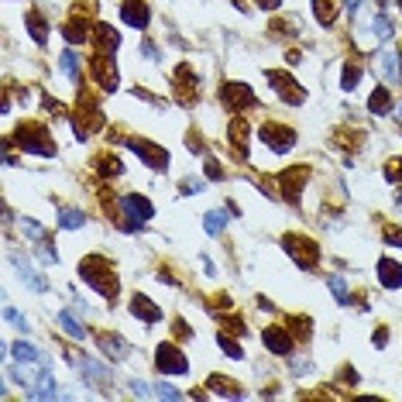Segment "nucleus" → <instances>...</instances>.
<instances>
[{
  "label": "nucleus",
  "mask_w": 402,
  "mask_h": 402,
  "mask_svg": "<svg viewBox=\"0 0 402 402\" xmlns=\"http://www.w3.org/2000/svg\"><path fill=\"white\" fill-rule=\"evenodd\" d=\"M8 351H14V357H18V361H25V364H32V361L38 364V361H42V351H35V347H32V344H25V340L11 344Z\"/></svg>",
  "instance_id": "obj_30"
},
{
  "label": "nucleus",
  "mask_w": 402,
  "mask_h": 402,
  "mask_svg": "<svg viewBox=\"0 0 402 402\" xmlns=\"http://www.w3.org/2000/svg\"><path fill=\"white\" fill-rule=\"evenodd\" d=\"M203 227H207V234H221V231H224V214H221V210H210V214L203 217Z\"/></svg>",
  "instance_id": "obj_35"
},
{
  "label": "nucleus",
  "mask_w": 402,
  "mask_h": 402,
  "mask_svg": "<svg viewBox=\"0 0 402 402\" xmlns=\"http://www.w3.org/2000/svg\"><path fill=\"white\" fill-rule=\"evenodd\" d=\"M141 49H145V55H148V59H151V62H158V52H155V45H151V42H145V45H141Z\"/></svg>",
  "instance_id": "obj_49"
},
{
  "label": "nucleus",
  "mask_w": 402,
  "mask_h": 402,
  "mask_svg": "<svg viewBox=\"0 0 402 402\" xmlns=\"http://www.w3.org/2000/svg\"><path fill=\"white\" fill-rule=\"evenodd\" d=\"M289 323H292V334H299L303 340L310 337V320H306V316H296V320H289Z\"/></svg>",
  "instance_id": "obj_43"
},
{
  "label": "nucleus",
  "mask_w": 402,
  "mask_h": 402,
  "mask_svg": "<svg viewBox=\"0 0 402 402\" xmlns=\"http://www.w3.org/2000/svg\"><path fill=\"white\" fill-rule=\"evenodd\" d=\"M59 327H62V330H66V334H69L73 340H83V337H86L83 323H76V316H73L69 310H62V313H59Z\"/></svg>",
  "instance_id": "obj_28"
},
{
  "label": "nucleus",
  "mask_w": 402,
  "mask_h": 402,
  "mask_svg": "<svg viewBox=\"0 0 402 402\" xmlns=\"http://www.w3.org/2000/svg\"><path fill=\"white\" fill-rule=\"evenodd\" d=\"M262 141H265L275 155H286V151H292V145H296V131H292L289 124L265 121V124H262Z\"/></svg>",
  "instance_id": "obj_7"
},
{
  "label": "nucleus",
  "mask_w": 402,
  "mask_h": 402,
  "mask_svg": "<svg viewBox=\"0 0 402 402\" xmlns=\"http://www.w3.org/2000/svg\"><path fill=\"white\" fill-rule=\"evenodd\" d=\"M248 138H251V127H248V121H241V117H234L231 121V145L248 158Z\"/></svg>",
  "instance_id": "obj_23"
},
{
  "label": "nucleus",
  "mask_w": 402,
  "mask_h": 402,
  "mask_svg": "<svg viewBox=\"0 0 402 402\" xmlns=\"http://www.w3.org/2000/svg\"><path fill=\"white\" fill-rule=\"evenodd\" d=\"M279 186H282V196H286V203H299V196H303V189H306V182H310V168L303 165H296V168H286L279 179H275Z\"/></svg>",
  "instance_id": "obj_10"
},
{
  "label": "nucleus",
  "mask_w": 402,
  "mask_h": 402,
  "mask_svg": "<svg viewBox=\"0 0 402 402\" xmlns=\"http://www.w3.org/2000/svg\"><path fill=\"white\" fill-rule=\"evenodd\" d=\"M262 340H265V347L272 351V354H292V334H286L282 327H268L265 334H262Z\"/></svg>",
  "instance_id": "obj_17"
},
{
  "label": "nucleus",
  "mask_w": 402,
  "mask_h": 402,
  "mask_svg": "<svg viewBox=\"0 0 402 402\" xmlns=\"http://www.w3.org/2000/svg\"><path fill=\"white\" fill-rule=\"evenodd\" d=\"M357 83H361V69H357L354 62H347V66H344V79H340V86H344V90H354Z\"/></svg>",
  "instance_id": "obj_34"
},
{
  "label": "nucleus",
  "mask_w": 402,
  "mask_h": 402,
  "mask_svg": "<svg viewBox=\"0 0 402 402\" xmlns=\"http://www.w3.org/2000/svg\"><path fill=\"white\" fill-rule=\"evenodd\" d=\"M97 344H100V351H103L107 357H114V361H127V354H131L127 340H124V337H117V334H100V337H97Z\"/></svg>",
  "instance_id": "obj_18"
},
{
  "label": "nucleus",
  "mask_w": 402,
  "mask_h": 402,
  "mask_svg": "<svg viewBox=\"0 0 402 402\" xmlns=\"http://www.w3.org/2000/svg\"><path fill=\"white\" fill-rule=\"evenodd\" d=\"M399 11H402V0H399Z\"/></svg>",
  "instance_id": "obj_53"
},
{
  "label": "nucleus",
  "mask_w": 402,
  "mask_h": 402,
  "mask_svg": "<svg viewBox=\"0 0 402 402\" xmlns=\"http://www.w3.org/2000/svg\"><path fill=\"white\" fill-rule=\"evenodd\" d=\"M282 244H286V251H289V258L299 265V268H316V262H320V248H316V241H310V238H299V234H286L282 238Z\"/></svg>",
  "instance_id": "obj_5"
},
{
  "label": "nucleus",
  "mask_w": 402,
  "mask_h": 402,
  "mask_svg": "<svg viewBox=\"0 0 402 402\" xmlns=\"http://www.w3.org/2000/svg\"><path fill=\"white\" fill-rule=\"evenodd\" d=\"M62 35H66V42H73V45H76V42H86V38H90V21L76 14L69 25H62Z\"/></svg>",
  "instance_id": "obj_24"
},
{
  "label": "nucleus",
  "mask_w": 402,
  "mask_h": 402,
  "mask_svg": "<svg viewBox=\"0 0 402 402\" xmlns=\"http://www.w3.org/2000/svg\"><path fill=\"white\" fill-rule=\"evenodd\" d=\"M368 110H371V114H388V110H392V97H388V90H385V86H378V90L371 93Z\"/></svg>",
  "instance_id": "obj_27"
},
{
  "label": "nucleus",
  "mask_w": 402,
  "mask_h": 402,
  "mask_svg": "<svg viewBox=\"0 0 402 402\" xmlns=\"http://www.w3.org/2000/svg\"><path fill=\"white\" fill-rule=\"evenodd\" d=\"M207 175H210V179H221V175H224V168H221L217 162H207Z\"/></svg>",
  "instance_id": "obj_47"
},
{
  "label": "nucleus",
  "mask_w": 402,
  "mask_h": 402,
  "mask_svg": "<svg viewBox=\"0 0 402 402\" xmlns=\"http://www.w3.org/2000/svg\"><path fill=\"white\" fill-rule=\"evenodd\" d=\"M378 73H381V79L388 83V86H399L402 83V66H399V52H392V49H385V52H378Z\"/></svg>",
  "instance_id": "obj_15"
},
{
  "label": "nucleus",
  "mask_w": 402,
  "mask_h": 402,
  "mask_svg": "<svg viewBox=\"0 0 402 402\" xmlns=\"http://www.w3.org/2000/svg\"><path fill=\"white\" fill-rule=\"evenodd\" d=\"M97 168H100V175H121V172H124V165H121L114 155H100Z\"/></svg>",
  "instance_id": "obj_32"
},
{
  "label": "nucleus",
  "mask_w": 402,
  "mask_h": 402,
  "mask_svg": "<svg viewBox=\"0 0 402 402\" xmlns=\"http://www.w3.org/2000/svg\"><path fill=\"white\" fill-rule=\"evenodd\" d=\"M100 127H103V110H100L97 97L83 93L79 103H76V138H86V134H93Z\"/></svg>",
  "instance_id": "obj_4"
},
{
  "label": "nucleus",
  "mask_w": 402,
  "mask_h": 402,
  "mask_svg": "<svg viewBox=\"0 0 402 402\" xmlns=\"http://www.w3.org/2000/svg\"><path fill=\"white\" fill-rule=\"evenodd\" d=\"M121 21L141 32V28H148V21H151V11H148V4H145V0H124V4H121Z\"/></svg>",
  "instance_id": "obj_14"
},
{
  "label": "nucleus",
  "mask_w": 402,
  "mask_h": 402,
  "mask_svg": "<svg viewBox=\"0 0 402 402\" xmlns=\"http://www.w3.org/2000/svg\"><path fill=\"white\" fill-rule=\"evenodd\" d=\"M93 45H97V52H110V55H114V52H117V45H121V35L100 21V25L93 28Z\"/></svg>",
  "instance_id": "obj_21"
},
{
  "label": "nucleus",
  "mask_w": 402,
  "mask_h": 402,
  "mask_svg": "<svg viewBox=\"0 0 402 402\" xmlns=\"http://www.w3.org/2000/svg\"><path fill=\"white\" fill-rule=\"evenodd\" d=\"M371 32H375L378 38H392V21H388L385 14H378V18L371 21Z\"/></svg>",
  "instance_id": "obj_36"
},
{
  "label": "nucleus",
  "mask_w": 402,
  "mask_h": 402,
  "mask_svg": "<svg viewBox=\"0 0 402 402\" xmlns=\"http://www.w3.org/2000/svg\"><path fill=\"white\" fill-rule=\"evenodd\" d=\"M121 214H124V217H117V224H121L124 231H141L145 221L155 217V207L148 203L145 196H124V199H121Z\"/></svg>",
  "instance_id": "obj_3"
},
{
  "label": "nucleus",
  "mask_w": 402,
  "mask_h": 402,
  "mask_svg": "<svg viewBox=\"0 0 402 402\" xmlns=\"http://www.w3.org/2000/svg\"><path fill=\"white\" fill-rule=\"evenodd\" d=\"M21 231H25L28 238H35V241H45V227L35 224V221H21Z\"/></svg>",
  "instance_id": "obj_39"
},
{
  "label": "nucleus",
  "mask_w": 402,
  "mask_h": 402,
  "mask_svg": "<svg viewBox=\"0 0 402 402\" xmlns=\"http://www.w3.org/2000/svg\"><path fill=\"white\" fill-rule=\"evenodd\" d=\"M14 141L28 151V155H42V158H52L55 155V145H52V134L42 127V124H21Z\"/></svg>",
  "instance_id": "obj_2"
},
{
  "label": "nucleus",
  "mask_w": 402,
  "mask_h": 402,
  "mask_svg": "<svg viewBox=\"0 0 402 402\" xmlns=\"http://www.w3.org/2000/svg\"><path fill=\"white\" fill-rule=\"evenodd\" d=\"M279 4H282V0H258V8H262V11H275Z\"/></svg>",
  "instance_id": "obj_48"
},
{
  "label": "nucleus",
  "mask_w": 402,
  "mask_h": 402,
  "mask_svg": "<svg viewBox=\"0 0 402 402\" xmlns=\"http://www.w3.org/2000/svg\"><path fill=\"white\" fill-rule=\"evenodd\" d=\"M199 189H203V182H199V179H186L182 182V192H199Z\"/></svg>",
  "instance_id": "obj_46"
},
{
  "label": "nucleus",
  "mask_w": 402,
  "mask_h": 402,
  "mask_svg": "<svg viewBox=\"0 0 402 402\" xmlns=\"http://www.w3.org/2000/svg\"><path fill=\"white\" fill-rule=\"evenodd\" d=\"M11 262L18 265V272H21V279H25L28 286H35L38 292H45V289H49V282H45V279H42V275L35 272V265H32L28 258H21V255H11Z\"/></svg>",
  "instance_id": "obj_22"
},
{
  "label": "nucleus",
  "mask_w": 402,
  "mask_h": 402,
  "mask_svg": "<svg viewBox=\"0 0 402 402\" xmlns=\"http://www.w3.org/2000/svg\"><path fill=\"white\" fill-rule=\"evenodd\" d=\"M175 90H179V100H196V90H199V79L192 76V69L189 66H179L175 69Z\"/></svg>",
  "instance_id": "obj_19"
},
{
  "label": "nucleus",
  "mask_w": 402,
  "mask_h": 402,
  "mask_svg": "<svg viewBox=\"0 0 402 402\" xmlns=\"http://www.w3.org/2000/svg\"><path fill=\"white\" fill-rule=\"evenodd\" d=\"M79 279H83V282H90L103 299H114V296H117V289H121L117 275L110 272V265H107L100 255H90V258H83V262H79Z\"/></svg>",
  "instance_id": "obj_1"
},
{
  "label": "nucleus",
  "mask_w": 402,
  "mask_h": 402,
  "mask_svg": "<svg viewBox=\"0 0 402 402\" xmlns=\"http://www.w3.org/2000/svg\"><path fill=\"white\" fill-rule=\"evenodd\" d=\"M155 364H158V371H165V375H186V371H189V357H186L175 344H158Z\"/></svg>",
  "instance_id": "obj_9"
},
{
  "label": "nucleus",
  "mask_w": 402,
  "mask_h": 402,
  "mask_svg": "<svg viewBox=\"0 0 402 402\" xmlns=\"http://www.w3.org/2000/svg\"><path fill=\"white\" fill-rule=\"evenodd\" d=\"M210 392H214V395H224V399H238V395H241V388H238L227 375H210Z\"/></svg>",
  "instance_id": "obj_25"
},
{
  "label": "nucleus",
  "mask_w": 402,
  "mask_h": 402,
  "mask_svg": "<svg viewBox=\"0 0 402 402\" xmlns=\"http://www.w3.org/2000/svg\"><path fill=\"white\" fill-rule=\"evenodd\" d=\"M155 395H158V399H182V392H179V388H172V385H165V381H158V385H155Z\"/></svg>",
  "instance_id": "obj_42"
},
{
  "label": "nucleus",
  "mask_w": 402,
  "mask_h": 402,
  "mask_svg": "<svg viewBox=\"0 0 402 402\" xmlns=\"http://www.w3.org/2000/svg\"><path fill=\"white\" fill-rule=\"evenodd\" d=\"M221 103H224L227 110H251V107H258L255 93H251L244 83H224V86H221Z\"/></svg>",
  "instance_id": "obj_11"
},
{
  "label": "nucleus",
  "mask_w": 402,
  "mask_h": 402,
  "mask_svg": "<svg viewBox=\"0 0 402 402\" xmlns=\"http://www.w3.org/2000/svg\"><path fill=\"white\" fill-rule=\"evenodd\" d=\"M127 148H131L134 155H141L145 165H151V168H168V151H165V148H158V145H151V141H145V138H127Z\"/></svg>",
  "instance_id": "obj_12"
},
{
  "label": "nucleus",
  "mask_w": 402,
  "mask_h": 402,
  "mask_svg": "<svg viewBox=\"0 0 402 402\" xmlns=\"http://www.w3.org/2000/svg\"><path fill=\"white\" fill-rule=\"evenodd\" d=\"M62 69H66L69 76H79V69H76V55H73V52H62Z\"/></svg>",
  "instance_id": "obj_44"
},
{
  "label": "nucleus",
  "mask_w": 402,
  "mask_h": 402,
  "mask_svg": "<svg viewBox=\"0 0 402 402\" xmlns=\"http://www.w3.org/2000/svg\"><path fill=\"white\" fill-rule=\"evenodd\" d=\"M381 238H385L388 244L402 248V227H395V224H385V227H381Z\"/></svg>",
  "instance_id": "obj_38"
},
{
  "label": "nucleus",
  "mask_w": 402,
  "mask_h": 402,
  "mask_svg": "<svg viewBox=\"0 0 402 402\" xmlns=\"http://www.w3.org/2000/svg\"><path fill=\"white\" fill-rule=\"evenodd\" d=\"M127 388H131V395H151V392H148V385H145V381H138V378H134Z\"/></svg>",
  "instance_id": "obj_45"
},
{
  "label": "nucleus",
  "mask_w": 402,
  "mask_h": 402,
  "mask_svg": "<svg viewBox=\"0 0 402 402\" xmlns=\"http://www.w3.org/2000/svg\"><path fill=\"white\" fill-rule=\"evenodd\" d=\"M172 330H175V337H189V330L182 327V320H175V327H172Z\"/></svg>",
  "instance_id": "obj_51"
},
{
  "label": "nucleus",
  "mask_w": 402,
  "mask_h": 402,
  "mask_svg": "<svg viewBox=\"0 0 402 402\" xmlns=\"http://www.w3.org/2000/svg\"><path fill=\"white\" fill-rule=\"evenodd\" d=\"M59 224H62L66 231H79V227L86 224V217H83L79 210H69V207H62V210H59Z\"/></svg>",
  "instance_id": "obj_31"
},
{
  "label": "nucleus",
  "mask_w": 402,
  "mask_h": 402,
  "mask_svg": "<svg viewBox=\"0 0 402 402\" xmlns=\"http://www.w3.org/2000/svg\"><path fill=\"white\" fill-rule=\"evenodd\" d=\"M378 282L385 289H402V265L392 262V258H381L378 262Z\"/></svg>",
  "instance_id": "obj_20"
},
{
  "label": "nucleus",
  "mask_w": 402,
  "mask_h": 402,
  "mask_svg": "<svg viewBox=\"0 0 402 402\" xmlns=\"http://www.w3.org/2000/svg\"><path fill=\"white\" fill-rule=\"evenodd\" d=\"M385 179L388 182H402V158H395V162L385 165Z\"/></svg>",
  "instance_id": "obj_41"
},
{
  "label": "nucleus",
  "mask_w": 402,
  "mask_h": 402,
  "mask_svg": "<svg viewBox=\"0 0 402 402\" xmlns=\"http://www.w3.org/2000/svg\"><path fill=\"white\" fill-rule=\"evenodd\" d=\"M313 14L320 25H330L334 14H337V0H313Z\"/></svg>",
  "instance_id": "obj_29"
},
{
  "label": "nucleus",
  "mask_w": 402,
  "mask_h": 402,
  "mask_svg": "<svg viewBox=\"0 0 402 402\" xmlns=\"http://www.w3.org/2000/svg\"><path fill=\"white\" fill-rule=\"evenodd\" d=\"M327 286H330V292H334V299H337V303H347V299H351L347 282H344L340 275H330V279H327Z\"/></svg>",
  "instance_id": "obj_33"
},
{
  "label": "nucleus",
  "mask_w": 402,
  "mask_h": 402,
  "mask_svg": "<svg viewBox=\"0 0 402 402\" xmlns=\"http://www.w3.org/2000/svg\"><path fill=\"white\" fill-rule=\"evenodd\" d=\"M344 4H347V8H351V11H357V8H361V4H364V0H344Z\"/></svg>",
  "instance_id": "obj_52"
},
{
  "label": "nucleus",
  "mask_w": 402,
  "mask_h": 402,
  "mask_svg": "<svg viewBox=\"0 0 402 402\" xmlns=\"http://www.w3.org/2000/svg\"><path fill=\"white\" fill-rule=\"evenodd\" d=\"M90 73H93V79H97L100 90H107V93L117 90V66H114V55L110 52H97L93 62H90Z\"/></svg>",
  "instance_id": "obj_8"
},
{
  "label": "nucleus",
  "mask_w": 402,
  "mask_h": 402,
  "mask_svg": "<svg viewBox=\"0 0 402 402\" xmlns=\"http://www.w3.org/2000/svg\"><path fill=\"white\" fill-rule=\"evenodd\" d=\"M371 340H375L378 347H385V340H388V334H385V330H375V337H371Z\"/></svg>",
  "instance_id": "obj_50"
},
{
  "label": "nucleus",
  "mask_w": 402,
  "mask_h": 402,
  "mask_svg": "<svg viewBox=\"0 0 402 402\" xmlns=\"http://www.w3.org/2000/svg\"><path fill=\"white\" fill-rule=\"evenodd\" d=\"M131 313H134L141 323H158V320H162V310H158L145 292H134V296H131Z\"/></svg>",
  "instance_id": "obj_16"
},
{
  "label": "nucleus",
  "mask_w": 402,
  "mask_h": 402,
  "mask_svg": "<svg viewBox=\"0 0 402 402\" xmlns=\"http://www.w3.org/2000/svg\"><path fill=\"white\" fill-rule=\"evenodd\" d=\"M268 86H272V90L279 93V100L289 103V107H299V103L306 100V90H303L289 73H282V69H272V73H268Z\"/></svg>",
  "instance_id": "obj_6"
},
{
  "label": "nucleus",
  "mask_w": 402,
  "mask_h": 402,
  "mask_svg": "<svg viewBox=\"0 0 402 402\" xmlns=\"http://www.w3.org/2000/svg\"><path fill=\"white\" fill-rule=\"evenodd\" d=\"M4 316H8V320H11V323H14L18 330H25V334H28V320H25V316H21V313H18L14 306H4Z\"/></svg>",
  "instance_id": "obj_40"
},
{
  "label": "nucleus",
  "mask_w": 402,
  "mask_h": 402,
  "mask_svg": "<svg viewBox=\"0 0 402 402\" xmlns=\"http://www.w3.org/2000/svg\"><path fill=\"white\" fill-rule=\"evenodd\" d=\"M25 25H28V32H32V38H35L38 45L49 42V25H45V18H42L38 11H32V14L25 18Z\"/></svg>",
  "instance_id": "obj_26"
},
{
  "label": "nucleus",
  "mask_w": 402,
  "mask_h": 402,
  "mask_svg": "<svg viewBox=\"0 0 402 402\" xmlns=\"http://www.w3.org/2000/svg\"><path fill=\"white\" fill-rule=\"evenodd\" d=\"M217 344L224 347V354H227V357H241V354H244V351L238 347V340H231L227 334H217Z\"/></svg>",
  "instance_id": "obj_37"
},
{
  "label": "nucleus",
  "mask_w": 402,
  "mask_h": 402,
  "mask_svg": "<svg viewBox=\"0 0 402 402\" xmlns=\"http://www.w3.org/2000/svg\"><path fill=\"white\" fill-rule=\"evenodd\" d=\"M73 364L79 368V375H83L90 385H97V388H107V385H110V368H107V364H100V361H93V357H86V354L73 357Z\"/></svg>",
  "instance_id": "obj_13"
}]
</instances>
